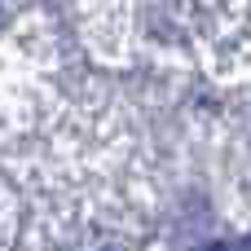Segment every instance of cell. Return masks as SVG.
<instances>
[{"label":"cell","mask_w":251,"mask_h":251,"mask_svg":"<svg viewBox=\"0 0 251 251\" xmlns=\"http://www.w3.org/2000/svg\"><path fill=\"white\" fill-rule=\"evenodd\" d=\"M203 251H251V238H238V243H216V247H203Z\"/></svg>","instance_id":"6da1fadb"},{"label":"cell","mask_w":251,"mask_h":251,"mask_svg":"<svg viewBox=\"0 0 251 251\" xmlns=\"http://www.w3.org/2000/svg\"><path fill=\"white\" fill-rule=\"evenodd\" d=\"M0 22H4V4H0Z\"/></svg>","instance_id":"7a4b0ae2"}]
</instances>
